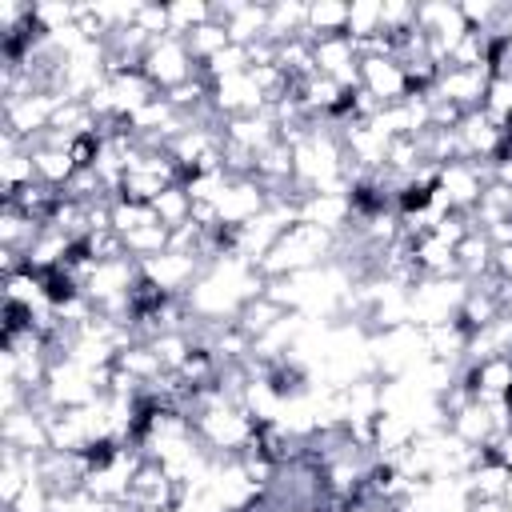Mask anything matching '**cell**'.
I'll return each instance as SVG.
<instances>
[{"mask_svg": "<svg viewBox=\"0 0 512 512\" xmlns=\"http://www.w3.org/2000/svg\"><path fill=\"white\" fill-rule=\"evenodd\" d=\"M332 252H336V236L324 232L320 224H308V220H296L268 252L264 260L256 264L264 280H280V276H300V272H312L320 264H332Z\"/></svg>", "mask_w": 512, "mask_h": 512, "instance_id": "cell-1", "label": "cell"}, {"mask_svg": "<svg viewBox=\"0 0 512 512\" xmlns=\"http://www.w3.org/2000/svg\"><path fill=\"white\" fill-rule=\"evenodd\" d=\"M492 176H488V160H448L440 164L436 172V196L452 208V212H464L472 216L476 204L484 200Z\"/></svg>", "mask_w": 512, "mask_h": 512, "instance_id": "cell-2", "label": "cell"}, {"mask_svg": "<svg viewBox=\"0 0 512 512\" xmlns=\"http://www.w3.org/2000/svg\"><path fill=\"white\" fill-rule=\"evenodd\" d=\"M140 72H144L160 92H168V88L192 80V76L200 72V64L192 60V52H188V44H184L180 36H160V40L148 44V52H144V60H140Z\"/></svg>", "mask_w": 512, "mask_h": 512, "instance_id": "cell-3", "label": "cell"}, {"mask_svg": "<svg viewBox=\"0 0 512 512\" xmlns=\"http://www.w3.org/2000/svg\"><path fill=\"white\" fill-rule=\"evenodd\" d=\"M204 260L200 256H192V252H160V256H152V260H140V272H144V280H152L164 296H188V288L204 276Z\"/></svg>", "mask_w": 512, "mask_h": 512, "instance_id": "cell-4", "label": "cell"}, {"mask_svg": "<svg viewBox=\"0 0 512 512\" xmlns=\"http://www.w3.org/2000/svg\"><path fill=\"white\" fill-rule=\"evenodd\" d=\"M488 84H492V68H444V72L436 76L432 96L456 104V108L468 116V112H480V108H484Z\"/></svg>", "mask_w": 512, "mask_h": 512, "instance_id": "cell-5", "label": "cell"}, {"mask_svg": "<svg viewBox=\"0 0 512 512\" xmlns=\"http://www.w3.org/2000/svg\"><path fill=\"white\" fill-rule=\"evenodd\" d=\"M360 88L384 108V104H400L412 96L408 88V72L404 64H396L392 56H372V60H360Z\"/></svg>", "mask_w": 512, "mask_h": 512, "instance_id": "cell-6", "label": "cell"}, {"mask_svg": "<svg viewBox=\"0 0 512 512\" xmlns=\"http://www.w3.org/2000/svg\"><path fill=\"white\" fill-rule=\"evenodd\" d=\"M268 204H272L268 188H264L256 176H244V180H232V184L224 188V196L216 200V212H220V224H224V228H240V224H248L252 216H260Z\"/></svg>", "mask_w": 512, "mask_h": 512, "instance_id": "cell-7", "label": "cell"}, {"mask_svg": "<svg viewBox=\"0 0 512 512\" xmlns=\"http://www.w3.org/2000/svg\"><path fill=\"white\" fill-rule=\"evenodd\" d=\"M312 56H316V72L340 80L344 88H360V56H356V40L352 36L312 40Z\"/></svg>", "mask_w": 512, "mask_h": 512, "instance_id": "cell-8", "label": "cell"}, {"mask_svg": "<svg viewBox=\"0 0 512 512\" xmlns=\"http://www.w3.org/2000/svg\"><path fill=\"white\" fill-rule=\"evenodd\" d=\"M460 380L476 400H512V356H484L460 368Z\"/></svg>", "mask_w": 512, "mask_h": 512, "instance_id": "cell-9", "label": "cell"}, {"mask_svg": "<svg viewBox=\"0 0 512 512\" xmlns=\"http://www.w3.org/2000/svg\"><path fill=\"white\" fill-rule=\"evenodd\" d=\"M492 260H496V248H492V240H488L480 228H472V232L456 244V272H460L468 284L496 276V272H492Z\"/></svg>", "mask_w": 512, "mask_h": 512, "instance_id": "cell-10", "label": "cell"}, {"mask_svg": "<svg viewBox=\"0 0 512 512\" xmlns=\"http://www.w3.org/2000/svg\"><path fill=\"white\" fill-rule=\"evenodd\" d=\"M412 260H416V272L420 276H460L456 272V244L424 232L412 240Z\"/></svg>", "mask_w": 512, "mask_h": 512, "instance_id": "cell-11", "label": "cell"}, {"mask_svg": "<svg viewBox=\"0 0 512 512\" xmlns=\"http://www.w3.org/2000/svg\"><path fill=\"white\" fill-rule=\"evenodd\" d=\"M32 164H36V180L44 188H56L64 192L68 180L76 176V160H72V148H52V144H32Z\"/></svg>", "mask_w": 512, "mask_h": 512, "instance_id": "cell-12", "label": "cell"}, {"mask_svg": "<svg viewBox=\"0 0 512 512\" xmlns=\"http://www.w3.org/2000/svg\"><path fill=\"white\" fill-rule=\"evenodd\" d=\"M284 316H288V308H284L280 300H272L268 292H260L256 300H248V304L236 312V328H240V332H248V336H252V344H256V340H260L272 324H280Z\"/></svg>", "mask_w": 512, "mask_h": 512, "instance_id": "cell-13", "label": "cell"}, {"mask_svg": "<svg viewBox=\"0 0 512 512\" xmlns=\"http://www.w3.org/2000/svg\"><path fill=\"white\" fill-rule=\"evenodd\" d=\"M40 220L36 216H28L24 208H16V204H8L4 200V208H0V244L4 248H16V252H24L36 236H40Z\"/></svg>", "mask_w": 512, "mask_h": 512, "instance_id": "cell-14", "label": "cell"}, {"mask_svg": "<svg viewBox=\"0 0 512 512\" xmlns=\"http://www.w3.org/2000/svg\"><path fill=\"white\" fill-rule=\"evenodd\" d=\"M116 368H124V372H128L132 380H140V384H152V380L164 376V364H160V356H156V348H152L148 340L124 344L120 356H116Z\"/></svg>", "mask_w": 512, "mask_h": 512, "instance_id": "cell-15", "label": "cell"}, {"mask_svg": "<svg viewBox=\"0 0 512 512\" xmlns=\"http://www.w3.org/2000/svg\"><path fill=\"white\" fill-rule=\"evenodd\" d=\"M344 32H348V4H340V0L308 4V24H304V36H308V40L344 36Z\"/></svg>", "mask_w": 512, "mask_h": 512, "instance_id": "cell-16", "label": "cell"}, {"mask_svg": "<svg viewBox=\"0 0 512 512\" xmlns=\"http://www.w3.org/2000/svg\"><path fill=\"white\" fill-rule=\"evenodd\" d=\"M308 24V4H268V36L272 44H284L292 36H304Z\"/></svg>", "mask_w": 512, "mask_h": 512, "instance_id": "cell-17", "label": "cell"}, {"mask_svg": "<svg viewBox=\"0 0 512 512\" xmlns=\"http://www.w3.org/2000/svg\"><path fill=\"white\" fill-rule=\"evenodd\" d=\"M152 212H156V220L172 232V228H180V224L192 220V192H188L184 184H172V188H164V192L152 200Z\"/></svg>", "mask_w": 512, "mask_h": 512, "instance_id": "cell-18", "label": "cell"}, {"mask_svg": "<svg viewBox=\"0 0 512 512\" xmlns=\"http://www.w3.org/2000/svg\"><path fill=\"white\" fill-rule=\"evenodd\" d=\"M184 44H188V52H192V60L196 64H204V60H212L216 52H224L232 40H228V28L224 24H216V20H208V24H200V28H192L188 36H180Z\"/></svg>", "mask_w": 512, "mask_h": 512, "instance_id": "cell-19", "label": "cell"}, {"mask_svg": "<svg viewBox=\"0 0 512 512\" xmlns=\"http://www.w3.org/2000/svg\"><path fill=\"white\" fill-rule=\"evenodd\" d=\"M120 240H124V252H128L132 260H152V256L168 252L172 232H168L164 224H144V228H136V232L120 236Z\"/></svg>", "mask_w": 512, "mask_h": 512, "instance_id": "cell-20", "label": "cell"}, {"mask_svg": "<svg viewBox=\"0 0 512 512\" xmlns=\"http://www.w3.org/2000/svg\"><path fill=\"white\" fill-rule=\"evenodd\" d=\"M168 16H172V36H188L192 28L212 20V4H204V0H176V4H168Z\"/></svg>", "mask_w": 512, "mask_h": 512, "instance_id": "cell-21", "label": "cell"}, {"mask_svg": "<svg viewBox=\"0 0 512 512\" xmlns=\"http://www.w3.org/2000/svg\"><path fill=\"white\" fill-rule=\"evenodd\" d=\"M352 40H368L380 36V0H356L348 4V32Z\"/></svg>", "mask_w": 512, "mask_h": 512, "instance_id": "cell-22", "label": "cell"}, {"mask_svg": "<svg viewBox=\"0 0 512 512\" xmlns=\"http://www.w3.org/2000/svg\"><path fill=\"white\" fill-rule=\"evenodd\" d=\"M132 24H136L140 32H148L152 40H160V36H172V16H168V4H140Z\"/></svg>", "mask_w": 512, "mask_h": 512, "instance_id": "cell-23", "label": "cell"}, {"mask_svg": "<svg viewBox=\"0 0 512 512\" xmlns=\"http://www.w3.org/2000/svg\"><path fill=\"white\" fill-rule=\"evenodd\" d=\"M492 272L500 280H512V244L508 248H496V260H492Z\"/></svg>", "mask_w": 512, "mask_h": 512, "instance_id": "cell-24", "label": "cell"}, {"mask_svg": "<svg viewBox=\"0 0 512 512\" xmlns=\"http://www.w3.org/2000/svg\"><path fill=\"white\" fill-rule=\"evenodd\" d=\"M340 512H396V508L380 504V500H348V504H340Z\"/></svg>", "mask_w": 512, "mask_h": 512, "instance_id": "cell-25", "label": "cell"}]
</instances>
